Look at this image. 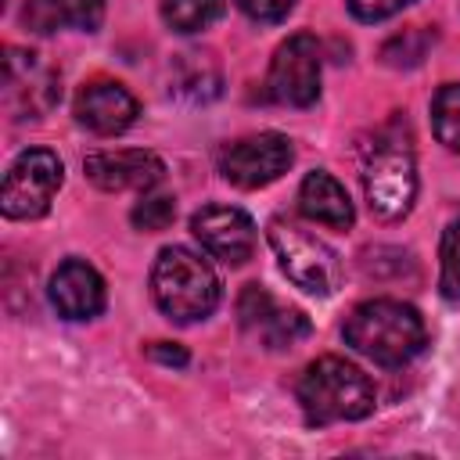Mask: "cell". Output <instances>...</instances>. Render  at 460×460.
Masks as SVG:
<instances>
[{
	"label": "cell",
	"mask_w": 460,
	"mask_h": 460,
	"mask_svg": "<svg viewBox=\"0 0 460 460\" xmlns=\"http://www.w3.org/2000/svg\"><path fill=\"white\" fill-rule=\"evenodd\" d=\"M345 341L377 367H402L424 349L428 331L413 305L395 298H370L349 313Z\"/></svg>",
	"instance_id": "6da1fadb"
},
{
	"label": "cell",
	"mask_w": 460,
	"mask_h": 460,
	"mask_svg": "<svg viewBox=\"0 0 460 460\" xmlns=\"http://www.w3.org/2000/svg\"><path fill=\"white\" fill-rule=\"evenodd\" d=\"M298 402L305 420L323 428L334 420H363L374 410L377 395L370 377L356 363L341 356H320L298 377Z\"/></svg>",
	"instance_id": "7a4b0ae2"
},
{
	"label": "cell",
	"mask_w": 460,
	"mask_h": 460,
	"mask_svg": "<svg viewBox=\"0 0 460 460\" xmlns=\"http://www.w3.org/2000/svg\"><path fill=\"white\" fill-rule=\"evenodd\" d=\"M151 295L169 320L194 323L212 316V309L219 305V277L208 259H201L183 244H172V248H162L155 259Z\"/></svg>",
	"instance_id": "3957f363"
},
{
	"label": "cell",
	"mask_w": 460,
	"mask_h": 460,
	"mask_svg": "<svg viewBox=\"0 0 460 460\" xmlns=\"http://www.w3.org/2000/svg\"><path fill=\"white\" fill-rule=\"evenodd\" d=\"M270 244L280 259V270L288 273V280L316 298H327L338 291L341 284V259L338 252L320 241L316 234L288 223V219H273L270 223Z\"/></svg>",
	"instance_id": "277c9868"
},
{
	"label": "cell",
	"mask_w": 460,
	"mask_h": 460,
	"mask_svg": "<svg viewBox=\"0 0 460 460\" xmlns=\"http://www.w3.org/2000/svg\"><path fill=\"white\" fill-rule=\"evenodd\" d=\"M363 190L377 219L385 223L402 219L417 198V165L410 147L399 140H381L363 165Z\"/></svg>",
	"instance_id": "5b68a950"
},
{
	"label": "cell",
	"mask_w": 460,
	"mask_h": 460,
	"mask_svg": "<svg viewBox=\"0 0 460 460\" xmlns=\"http://www.w3.org/2000/svg\"><path fill=\"white\" fill-rule=\"evenodd\" d=\"M65 180V165L54 151L47 147H29L22 151L7 176H4V190H0V208L7 219H40L47 216L58 187Z\"/></svg>",
	"instance_id": "8992f818"
},
{
	"label": "cell",
	"mask_w": 460,
	"mask_h": 460,
	"mask_svg": "<svg viewBox=\"0 0 460 460\" xmlns=\"http://www.w3.org/2000/svg\"><path fill=\"white\" fill-rule=\"evenodd\" d=\"M291 158H295V151L284 133H255V137H241L219 151V172L226 183L255 190V187L280 180L288 172Z\"/></svg>",
	"instance_id": "52a82bcc"
},
{
	"label": "cell",
	"mask_w": 460,
	"mask_h": 460,
	"mask_svg": "<svg viewBox=\"0 0 460 460\" xmlns=\"http://www.w3.org/2000/svg\"><path fill=\"white\" fill-rule=\"evenodd\" d=\"M270 97L291 108H309L320 97V43L309 32H295L288 36L273 61H270V75H266Z\"/></svg>",
	"instance_id": "ba28073f"
},
{
	"label": "cell",
	"mask_w": 460,
	"mask_h": 460,
	"mask_svg": "<svg viewBox=\"0 0 460 460\" xmlns=\"http://www.w3.org/2000/svg\"><path fill=\"white\" fill-rule=\"evenodd\" d=\"M4 97H7V108L14 111V119H40L61 97L58 72L50 65H43L40 54L7 47V58H4Z\"/></svg>",
	"instance_id": "9c48e42d"
},
{
	"label": "cell",
	"mask_w": 460,
	"mask_h": 460,
	"mask_svg": "<svg viewBox=\"0 0 460 460\" xmlns=\"http://www.w3.org/2000/svg\"><path fill=\"white\" fill-rule=\"evenodd\" d=\"M237 316H241V327L252 341H259L262 349H273V352H284V349H295L298 341L309 338V320L305 313L291 309V305H280L270 291H262L259 284H248L241 302H237Z\"/></svg>",
	"instance_id": "30bf717a"
},
{
	"label": "cell",
	"mask_w": 460,
	"mask_h": 460,
	"mask_svg": "<svg viewBox=\"0 0 460 460\" xmlns=\"http://www.w3.org/2000/svg\"><path fill=\"white\" fill-rule=\"evenodd\" d=\"M190 234L201 241V248L226 262V266H244L255 252V223L244 208L234 205H205L190 216Z\"/></svg>",
	"instance_id": "8fae6325"
},
{
	"label": "cell",
	"mask_w": 460,
	"mask_h": 460,
	"mask_svg": "<svg viewBox=\"0 0 460 460\" xmlns=\"http://www.w3.org/2000/svg\"><path fill=\"white\" fill-rule=\"evenodd\" d=\"M137 115H140L137 97L122 83H111V79H93L75 97L79 126H86L97 137H115V133L129 129L137 122Z\"/></svg>",
	"instance_id": "7c38bea8"
},
{
	"label": "cell",
	"mask_w": 460,
	"mask_h": 460,
	"mask_svg": "<svg viewBox=\"0 0 460 460\" xmlns=\"http://www.w3.org/2000/svg\"><path fill=\"white\" fill-rule=\"evenodd\" d=\"M83 169L101 190H151L165 176L162 158L151 151H90Z\"/></svg>",
	"instance_id": "4fadbf2b"
},
{
	"label": "cell",
	"mask_w": 460,
	"mask_h": 460,
	"mask_svg": "<svg viewBox=\"0 0 460 460\" xmlns=\"http://www.w3.org/2000/svg\"><path fill=\"white\" fill-rule=\"evenodd\" d=\"M50 302L65 320H90L104 309V280L90 262L68 259L50 277Z\"/></svg>",
	"instance_id": "5bb4252c"
},
{
	"label": "cell",
	"mask_w": 460,
	"mask_h": 460,
	"mask_svg": "<svg viewBox=\"0 0 460 460\" xmlns=\"http://www.w3.org/2000/svg\"><path fill=\"white\" fill-rule=\"evenodd\" d=\"M298 208H302L313 223H323V226H331V230H349L352 219H356L345 187H341L331 172H323V169H313V172L302 180V187H298Z\"/></svg>",
	"instance_id": "9a60e30c"
},
{
	"label": "cell",
	"mask_w": 460,
	"mask_h": 460,
	"mask_svg": "<svg viewBox=\"0 0 460 460\" xmlns=\"http://www.w3.org/2000/svg\"><path fill=\"white\" fill-rule=\"evenodd\" d=\"M25 18L40 32H50L58 25H72V29L93 32L104 22V0H29Z\"/></svg>",
	"instance_id": "2e32d148"
},
{
	"label": "cell",
	"mask_w": 460,
	"mask_h": 460,
	"mask_svg": "<svg viewBox=\"0 0 460 460\" xmlns=\"http://www.w3.org/2000/svg\"><path fill=\"white\" fill-rule=\"evenodd\" d=\"M226 0H158L162 18L172 32H198L223 14Z\"/></svg>",
	"instance_id": "e0dca14e"
},
{
	"label": "cell",
	"mask_w": 460,
	"mask_h": 460,
	"mask_svg": "<svg viewBox=\"0 0 460 460\" xmlns=\"http://www.w3.org/2000/svg\"><path fill=\"white\" fill-rule=\"evenodd\" d=\"M431 129L438 144L460 151V83H446L431 101Z\"/></svg>",
	"instance_id": "ac0fdd59"
},
{
	"label": "cell",
	"mask_w": 460,
	"mask_h": 460,
	"mask_svg": "<svg viewBox=\"0 0 460 460\" xmlns=\"http://www.w3.org/2000/svg\"><path fill=\"white\" fill-rule=\"evenodd\" d=\"M435 43V32H428V29H406L402 36H392L388 43H385V50H381V58H385V65H395V68H410V65H417L424 54H428V47Z\"/></svg>",
	"instance_id": "d6986e66"
},
{
	"label": "cell",
	"mask_w": 460,
	"mask_h": 460,
	"mask_svg": "<svg viewBox=\"0 0 460 460\" xmlns=\"http://www.w3.org/2000/svg\"><path fill=\"white\" fill-rule=\"evenodd\" d=\"M129 219H133L137 230H151V234H155V230H165V226L176 219V198H172V194L144 190L140 201L133 205Z\"/></svg>",
	"instance_id": "ffe728a7"
},
{
	"label": "cell",
	"mask_w": 460,
	"mask_h": 460,
	"mask_svg": "<svg viewBox=\"0 0 460 460\" xmlns=\"http://www.w3.org/2000/svg\"><path fill=\"white\" fill-rule=\"evenodd\" d=\"M438 288L449 302H460V219H453L442 234V277Z\"/></svg>",
	"instance_id": "44dd1931"
},
{
	"label": "cell",
	"mask_w": 460,
	"mask_h": 460,
	"mask_svg": "<svg viewBox=\"0 0 460 460\" xmlns=\"http://www.w3.org/2000/svg\"><path fill=\"white\" fill-rule=\"evenodd\" d=\"M410 4H417V0H349V11L359 22H385V18L399 14Z\"/></svg>",
	"instance_id": "7402d4cb"
},
{
	"label": "cell",
	"mask_w": 460,
	"mask_h": 460,
	"mask_svg": "<svg viewBox=\"0 0 460 460\" xmlns=\"http://www.w3.org/2000/svg\"><path fill=\"white\" fill-rule=\"evenodd\" d=\"M234 4H237L252 22H266V25L288 18V11L295 7V0H234Z\"/></svg>",
	"instance_id": "603a6c76"
},
{
	"label": "cell",
	"mask_w": 460,
	"mask_h": 460,
	"mask_svg": "<svg viewBox=\"0 0 460 460\" xmlns=\"http://www.w3.org/2000/svg\"><path fill=\"white\" fill-rule=\"evenodd\" d=\"M151 356L162 359V363H169V367H187V352L180 345H169V341H155L151 345Z\"/></svg>",
	"instance_id": "cb8c5ba5"
}]
</instances>
